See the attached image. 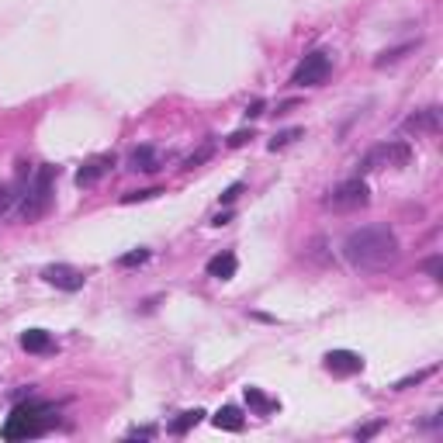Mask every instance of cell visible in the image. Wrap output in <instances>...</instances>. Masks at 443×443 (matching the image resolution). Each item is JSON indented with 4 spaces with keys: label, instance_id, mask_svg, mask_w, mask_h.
Instances as JSON below:
<instances>
[{
    "label": "cell",
    "instance_id": "1",
    "mask_svg": "<svg viewBox=\"0 0 443 443\" xmlns=\"http://www.w3.org/2000/svg\"><path fill=\"white\" fill-rule=\"evenodd\" d=\"M343 256L360 270H381L388 263H395L398 256V236L388 225H364L353 229L343 243Z\"/></svg>",
    "mask_w": 443,
    "mask_h": 443
},
{
    "label": "cell",
    "instance_id": "2",
    "mask_svg": "<svg viewBox=\"0 0 443 443\" xmlns=\"http://www.w3.org/2000/svg\"><path fill=\"white\" fill-rule=\"evenodd\" d=\"M52 412H56V405H49V402H25V405H18V409L11 412V419L4 422L0 437L4 440H32V437H42L56 422Z\"/></svg>",
    "mask_w": 443,
    "mask_h": 443
},
{
    "label": "cell",
    "instance_id": "3",
    "mask_svg": "<svg viewBox=\"0 0 443 443\" xmlns=\"http://www.w3.org/2000/svg\"><path fill=\"white\" fill-rule=\"evenodd\" d=\"M52 177H56V166H42L35 173L32 188H28V197L21 201V219L25 222H35L42 219L52 205Z\"/></svg>",
    "mask_w": 443,
    "mask_h": 443
},
{
    "label": "cell",
    "instance_id": "4",
    "mask_svg": "<svg viewBox=\"0 0 443 443\" xmlns=\"http://www.w3.org/2000/svg\"><path fill=\"white\" fill-rule=\"evenodd\" d=\"M367 201H371L367 184H364L360 177H353V180H343L336 190H329L326 208H333V212H357V208H364Z\"/></svg>",
    "mask_w": 443,
    "mask_h": 443
},
{
    "label": "cell",
    "instance_id": "5",
    "mask_svg": "<svg viewBox=\"0 0 443 443\" xmlns=\"http://www.w3.org/2000/svg\"><path fill=\"white\" fill-rule=\"evenodd\" d=\"M412 146L409 142H381L360 159V170H384V166H409Z\"/></svg>",
    "mask_w": 443,
    "mask_h": 443
},
{
    "label": "cell",
    "instance_id": "6",
    "mask_svg": "<svg viewBox=\"0 0 443 443\" xmlns=\"http://www.w3.org/2000/svg\"><path fill=\"white\" fill-rule=\"evenodd\" d=\"M329 52H309L298 69H294V76H291V84L294 87H318V84H326V76H329Z\"/></svg>",
    "mask_w": 443,
    "mask_h": 443
},
{
    "label": "cell",
    "instance_id": "7",
    "mask_svg": "<svg viewBox=\"0 0 443 443\" xmlns=\"http://www.w3.org/2000/svg\"><path fill=\"white\" fill-rule=\"evenodd\" d=\"M322 367H326L329 374H336V378H353V374L364 371V357L353 353V350H329V353L322 357Z\"/></svg>",
    "mask_w": 443,
    "mask_h": 443
},
{
    "label": "cell",
    "instance_id": "8",
    "mask_svg": "<svg viewBox=\"0 0 443 443\" xmlns=\"http://www.w3.org/2000/svg\"><path fill=\"white\" fill-rule=\"evenodd\" d=\"M115 153H104V156H94V159H87L80 170H76V188H91V184H97L104 173H111L115 170Z\"/></svg>",
    "mask_w": 443,
    "mask_h": 443
},
{
    "label": "cell",
    "instance_id": "9",
    "mask_svg": "<svg viewBox=\"0 0 443 443\" xmlns=\"http://www.w3.org/2000/svg\"><path fill=\"white\" fill-rule=\"evenodd\" d=\"M42 277H45L52 287H59V291H80V287H84V274H80V270H73V267H66V263L45 267V270H42Z\"/></svg>",
    "mask_w": 443,
    "mask_h": 443
},
{
    "label": "cell",
    "instance_id": "10",
    "mask_svg": "<svg viewBox=\"0 0 443 443\" xmlns=\"http://www.w3.org/2000/svg\"><path fill=\"white\" fill-rule=\"evenodd\" d=\"M405 132H415V135H422V132H440V108H422V111H415L405 118Z\"/></svg>",
    "mask_w": 443,
    "mask_h": 443
},
{
    "label": "cell",
    "instance_id": "11",
    "mask_svg": "<svg viewBox=\"0 0 443 443\" xmlns=\"http://www.w3.org/2000/svg\"><path fill=\"white\" fill-rule=\"evenodd\" d=\"M236 267H239V260H236V253H219V256H212L208 260V277H215V281H229V277H236Z\"/></svg>",
    "mask_w": 443,
    "mask_h": 443
},
{
    "label": "cell",
    "instance_id": "12",
    "mask_svg": "<svg viewBox=\"0 0 443 443\" xmlns=\"http://www.w3.org/2000/svg\"><path fill=\"white\" fill-rule=\"evenodd\" d=\"M21 350H28V353H52L56 340L45 329H28V333H21Z\"/></svg>",
    "mask_w": 443,
    "mask_h": 443
},
{
    "label": "cell",
    "instance_id": "13",
    "mask_svg": "<svg viewBox=\"0 0 443 443\" xmlns=\"http://www.w3.org/2000/svg\"><path fill=\"white\" fill-rule=\"evenodd\" d=\"M128 170L156 173L159 170V153L153 149V146H139V149H132V156H128Z\"/></svg>",
    "mask_w": 443,
    "mask_h": 443
},
{
    "label": "cell",
    "instance_id": "14",
    "mask_svg": "<svg viewBox=\"0 0 443 443\" xmlns=\"http://www.w3.org/2000/svg\"><path fill=\"white\" fill-rule=\"evenodd\" d=\"M212 422H215V430H225V433H239L243 426H246V419H243V412L236 409V405H225L212 415Z\"/></svg>",
    "mask_w": 443,
    "mask_h": 443
},
{
    "label": "cell",
    "instance_id": "15",
    "mask_svg": "<svg viewBox=\"0 0 443 443\" xmlns=\"http://www.w3.org/2000/svg\"><path fill=\"white\" fill-rule=\"evenodd\" d=\"M246 405H250L253 412H260V415H267V412H277V409H281V402H277V398H267V395H263L260 388H253V384L246 388Z\"/></svg>",
    "mask_w": 443,
    "mask_h": 443
},
{
    "label": "cell",
    "instance_id": "16",
    "mask_svg": "<svg viewBox=\"0 0 443 443\" xmlns=\"http://www.w3.org/2000/svg\"><path fill=\"white\" fill-rule=\"evenodd\" d=\"M201 419H205V409H188V412H180V415H177V419L170 422V433H173V437H184V433H188V430H194V426H197Z\"/></svg>",
    "mask_w": 443,
    "mask_h": 443
},
{
    "label": "cell",
    "instance_id": "17",
    "mask_svg": "<svg viewBox=\"0 0 443 443\" xmlns=\"http://www.w3.org/2000/svg\"><path fill=\"white\" fill-rule=\"evenodd\" d=\"M412 49H415V42H405V45H398V49H388V52H381L378 59H374V66H378V69H384L388 63H398V59H402L405 52H412Z\"/></svg>",
    "mask_w": 443,
    "mask_h": 443
},
{
    "label": "cell",
    "instance_id": "18",
    "mask_svg": "<svg viewBox=\"0 0 443 443\" xmlns=\"http://www.w3.org/2000/svg\"><path fill=\"white\" fill-rule=\"evenodd\" d=\"M305 135V128H287V132H277L274 139H270V153H277V149H284V146H291L294 139H301Z\"/></svg>",
    "mask_w": 443,
    "mask_h": 443
},
{
    "label": "cell",
    "instance_id": "19",
    "mask_svg": "<svg viewBox=\"0 0 443 443\" xmlns=\"http://www.w3.org/2000/svg\"><path fill=\"white\" fill-rule=\"evenodd\" d=\"M156 194H163V190H159V188L128 190V194H122V205H135V201H149V197H156Z\"/></svg>",
    "mask_w": 443,
    "mask_h": 443
},
{
    "label": "cell",
    "instance_id": "20",
    "mask_svg": "<svg viewBox=\"0 0 443 443\" xmlns=\"http://www.w3.org/2000/svg\"><path fill=\"white\" fill-rule=\"evenodd\" d=\"M149 260V250H132V253L118 256V267H142Z\"/></svg>",
    "mask_w": 443,
    "mask_h": 443
},
{
    "label": "cell",
    "instance_id": "21",
    "mask_svg": "<svg viewBox=\"0 0 443 443\" xmlns=\"http://www.w3.org/2000/svg\"><path fill=\"white\" fill-rule=\"evenodd\" d=\"M437 367H426V371H419V374H409V378H402L398 384H395V391H405V388H412V384H419V381H426L430 374H433Z\"/></svg>",
    "mask_w": 443,
    "mask_h": 443
},
{
    "label": "cell",
    "instance_id": "22",
    "mask_svg": "<svg viewBox=\"0 0 443 443\" xmlns=\"http://www.w3.org/2000/svg\"><path fill=\"white\" fill-rule=\"evenodd\" d=\"M250 139H253V128H250V132H246V128H243V132H232V135H229V146H232V149H236V146H246V142H250Z\"/></svg>",
    "mask_w": 443,
    "mask_h": 443
},
{
    "label": "cell",
    "instance_id": "23",
    "mask_svg": "<svg viewBox=\"0 0 443 443\" xmlns=\"http://www.w3.org/2000/svg\"><path fill=\"white\" fill-rule=\"evenodd\" d=\"M208 156H212V146H205L201 153H194V156H188V163H184V170H194L197 163H205V159H208Z\"/></svg>",
    "mask_w": 443,
    "mask_h": 443
},
{
    "label": "cell",
    "instance_id": "24",
    "mask_svg": "<svg viewBox=\"0 0 443 443\" xmlns=\"http://www.w3.org/2000/svg\"><path fill=\"white\" fill-rule=\"evenodd\" d=\"M239 194H243V184H232V188H225V194H222V205H232Z\"/></svg>",
    "mask_w": 443,
    "mask_h": 443
},
{
    "label": "cell",
    "instance_id": "25",
    "mask_svg": "<svg viewBox=\"0 0 443 443\" xmlns=\"http://www.w3.org/2000/svg\"><path fill=\"white\" fill-rule=\"evenodd\" d=\"M11 205H14V194H11V188H0V215H4Z\"/></svg>",
    "mask_w": 443,
    "mask_h": 443
},
{
    "label": "cell",
    "instance_id": "26",
    "mask_svg": "<svg viewBox=\"0 0 443 443\" xmlns=\"http://www.w3.org/2000/svg\"><path fill=\"white\" fill-rule=\"evenodd\" d=\"M426 270H430V277H437V281H440V256L426 260Z\"/></svg>",
    "mask_w": 443,
    "mask_h": 443
},
{
    "label": "cell",
    "instance_id": "27",
    "mask_svg": "<svg viewBox=\"0 0 443 443\" xmlns=\"http://www.w3.org/2000/svg\"><path fill=\"white\" fill-rule=\"evenodd\" d=\"M263 115V100H253L250 108H246V118H260Z\"/></svg>",
    "mask_w": 443,
    "mask_h": 443
},
{
    "label": "cell",
    "instance_id": "28",
    "mask_svg": "<svg viewBox=\"0 0 443 443\" xmlns=\"http://www.w3.org/2000/svg\"><path fill=\"white\" fill-rule=\"evenodd\" d=\"M378 430H381V422H371V426H364V430H360L357 437H360V440H367V437H374Z\"/></svg>",
    "mask_w": 443,
    "mask_h": 443
}]
</instances>
